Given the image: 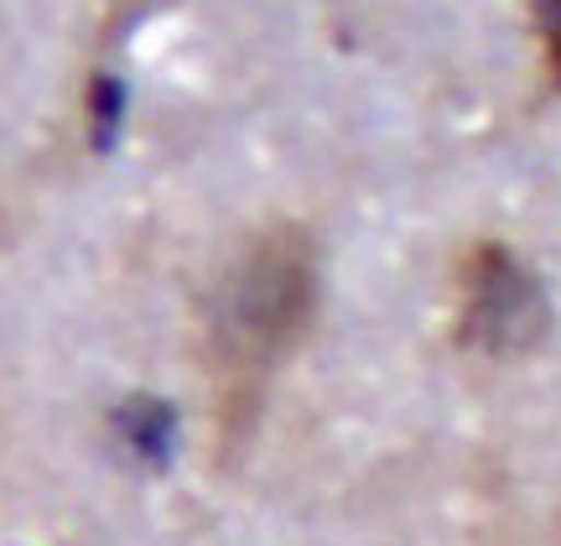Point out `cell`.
Returning a JSON list of instances; mask_svg holds the SVG:
<instances>
[{"label":"cell","mask_w":561,"mask_h":546,"mask_svg":"<svg viewBox=\"0 0 561 546\" xmlns=\"http://www.w3.org/2000/svg\"><path fill=\"white\" fill-rule=\"evenodd\" d=\"M318 312V255L297 224H271L234 250L208 292L203 360L214 375L224 437L255 422L265 385Z\"/></svg>","instance_id":"cell-1"},{"label":"cell","mask_w":561,"mask_h":546,"mask_svg":"<svg viewBox=\"0 0 561 546\" xmlns=\"http://www.w3.org/2000/svg\"><path fill=\"white\" fill-rule=\"evenodd\" d=\"M530 16H536V37H541L546 68L561 83V0H530Z\"/></svg>","instance_id":"cell-3"},{"label":"cell","mask_w":561,"mask_h":546,"mask_svg":"<svg viewBox=\"0 0 561 546\" xmlns=\"http://www.w3.org/2000/svg\"><path fill=\"white\" fill-rule=\"evenodd\" d=\"M546 333L541 282L525 271L510 244H473L462 261L458 339L483 354H520Z\"/></svg>","instance_id":"cell-2"}]
</instances>
